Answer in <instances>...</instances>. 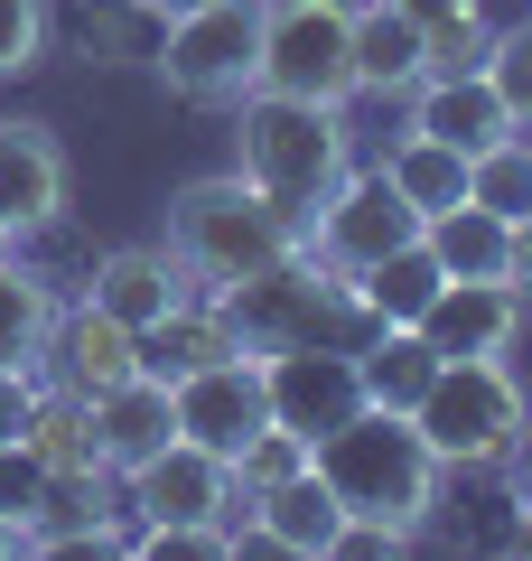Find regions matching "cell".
Masks as SVG:
<instances>
[{
	"mask_svg": "<svg viewBox=\"0 0 532 561\" xmlns=\"http://www.w3.org/2000/svg\"><path fill=\"white\" fill-rule=\"evenodd\" d=\"M38 375L57 383V393H84V402H94V393H113V383L140 375V328H122L113 309H94V300H66L57 328H47Z\"/></svg>",
	"mask_w": 532,
	"mask_h": 561,
	"instance_id": "cell-11",
	"label": "cell"
},
{
	"mask_svg": "<svg viewBox=\"0 0 532 561\" xmlns=\"http://www.w3.org/2000/svg\"><path fill=\"white\" fill-rule=\"evenodd\" d=\"M439 262H430V243H402V253H383V262H365L355 272V290H365V309H374L383 328H420V309L439 300Z\"/></svg>",
	"mask_w": 532,
	"mask_h": 561,
	"instance_id": "cell-26",
	"label": "cell"
},
{
	"mask_svg": "<svg viewBox=\"0 0 532 561\" xmlns=\"http://www.w3.org/2000/svg\"><path fill=\"white\" fill-rule=\"evenodd\" d=\"M243 524H253V542H271V552H290V561H327L346 505H336V486L317 478V468H299V478L262 486V496L243 505Z\"/></svg>",
	"mask_w": 532,
	"mask_h": 561,
	"instance_id": "cell-17",
	"label": "cell"
},
{
	"mask_svg": "<svg viewBox=\"0 0 532 561\" xmlns=\"http://www.w3.org/2000/svg\"><path fill=\"white\" fill-rule=\"evenodd\" d=\"M47 57V0H0V76H28Z\"/></svg>",
	"mask_w": 532,
	"mask_h": 561,
	"instance_id": "cell-31",
	"label": "cell"
},
{
	"mask_svg": "<svg viewBox=\"0 0 532 561\" xmlns=\"http://www.w3.org/2000/svg\"><path fill=\"white\" fill-rule=\"evenodd\" d=\"M262 375H271V421H290V431H336V421L355 412V356L346 346H280V356H262Z\"/></svg>",
	"mask_w": 532,
	"mask_h": 561,
	"instance_id": "cell-14",
	"label": "cell"
},
{
	"mask_svg": "<svg viewBox=\"0 0 532 561\" xmlns=\"http://www.w3.org/2000/svg\"><path fill=\"white\" fill-rule=\"evenodd\" d=\"M131 552L140 561H234L243 534L234 524H131Z\"/></svg>",
	"mask_w": 532,
	"mask_h": 561,
	"instance_id": "cell-29",
	"label": "cell"
},
{
	"mask_svg": "<svg viewBox=\"0 0 532 561\" xmlns=\"http://www.w3.org/2000/svg\"><path fill=\"white\" fill-rule=\"evenodd\" d=\"M234 169L271 206H290L309 225V206L355 169L346 103H299V94H243L234 103Z\"/></svg>",
	"mask_w": 532,
	"mask_h": 561,
	"instance_id": "cell-3",
	"label": "cell"
},
{
	"mask_svg": "<svg viewBox=\"0 0 532 561\" xmlns=\"http://www.w3.org/2000/svg\"><path fill=\"white\" fill-rule=\"evenodd\" d=\"M0 253H20V234H10V225H0Z\"/></svg>",
	"mask_w": 532,
	"mask_h": 561,
	"instance_id": "cell-39",
	"label": "cell"
},
{
	"mask_svg": "<svg viewBox=\"0 0 532 561\" xmlns=\"http://www.w3.org/2000/svg\"><path fill=\"white\" fill-rule=\"evenodd\" d=\"M253 66H262V0H197V10L159 20V84L177 103L234 113L253 94Z\"/></svg>",
	"mask_w": 532,
	"mask_h": 561,
	"instance_id": "cell-6",
	"label": "cell"
},
{
	"mask_svg": "<svg viewBox=\"0 0 532 561\" xmlns=\"http://www.w3.org/2000/svg\"><path fill=\"white\" fill-rule=\"evenodd\" d=\"M467 197L495 206L505 225L532 216V140H523V131H505L495 150H476V160H467Z\"/></svg>",
	"mask_w": 532,
	"mask_h": 561,
	"instance_id": "cell-28",
	"label": "cell"
},
{
	"mask_svg": "<svg viewBox=\"0 0 532 561\" xmlns=\"http://www.w3.org/2000/svg\"><path fill=\"white\" fill-rule=\"evenodd\" d=\"M317 478L336 486V505H346V515H383V524H412V534H420L449 468L430 459V440H420L412 412L355 402L336 431H317Z\"/></svg>",
	"mask_w": 532,
	"mask_h": 561,
	"instance_id": "cell-2",
	"label": "cell"
},
{
	"mask_svg": "<svg viewBox=\"0 0 532 561\" xmlns=\"http://www.w3.org/2000/svg\"><path fill=\"white\" fill-rule=\"evenodd\" d=\"M513 552H532V505H513Z\"/></svg>",
	"mask_w": 532,
	"mask_h": 561,
	"instance_id": "cell-38",
	"label": "cell"
},
{
	"mask_svg": "<svg viewBox=\"0 0 532 561\" xmlns=\"http://www.w3.org/2000/svg\"><path fill=\"white\" fill-rule=\"evenodd\" d=\"M383 179H393L420 216H439V206L467 197V150H449V140H430V131H412V122H402V140L383 150Z\"/></svg>",
	"mask_w": 532,
	"mask_h": 561,
	"instance_id": "cell-25",
	"label": "cell"
},
{
	"mask_svg": "<svg viewBox=\"0 0 532 561\" xmlns=\"http://www.w3.org/2000/svg\"><path fill=\"white\" fill-rule=\"evenodd\" d=\"M38 486H47V468L38 459H28V449L20 440H0V515H38Z\"/></svg>",
	"mask_w": 532,
	"mask_h": 561,
	"instance_id": "cell-32",
	"label": "cell"
},
{
	"mask_svg": "<svg viewBox=\"0 0 532 561\" xmlns=\"http://www.w3.org/2000/svg\"><path fill=\"white\" fill-rule=\"evenodd\" d=\"M412 421H420L439 468H505V449L523 440V421H532V393L505 356H439V375L412 402Z\"/></svg>",
	"mask_w": 532,
	"mask_h": 561,
	"instance_id": "cell-5",
	"label": "cell"
},
{
	"mask_svg": "<svg viewBox=\"0 0 532 561\" xmlns=\"http://www.w3.org/2000/svg\"><path fill=\"white\" fill-rule=\"evenodd\" d=\"M505 478H513V505H532V421H523V440L505 449Z\"/></svg>",
	"mask_w": 532,
	"mask_h": 561,
	"instance_id": "cell-35",
	"label": "cell"
},
{
	"mask_svg": "<svg viewBox=\"0 0 532 561\" xmlns=\"http://www.w3.org/2000/svg\"><path fill=\"white\" fill-rule=\"evenodd\" d=\"M430 76V47L402 20V0H355V94L412 103V84Z\"/></svg>",
	"mask_w": 532,
	"mask_h": 561,
	"instance_id": "cell-20",
	"label": "cell"
},
{
	"mask_svg": "<svg viewBox=\"0 0 532 561\" xmlns=\"http://www.w3.org/2000/svg\"><path fill=\"white\" fill-rule=\"evenodd\" d=\"M20 449L47 468V478H113V468H103L94 402H84V393H57V383H38V412H28Z\"/></svg>",
	"mask_w": 532,
	"mask_h": 561,
	"instance_id": "cell-21",
	"label": "cell"
},
{
	"mask_svg": "<svg viewBox=\"0 0 532 561\" xmlns=\"http://www.w3.org/2000/svg\"><path fill=\"white\" fill-rule=\"evenodd\" d=\"M523 309L532 300L513 280H439V300L420 309V337H430L439 356H513Z\"/></svg>",
	"mask_w": 532,
	"mask_h": 561,
	"instance_id": "cell-12",
	"label": "cell"
},
{
	"mask_svg": "<svg viewBox=\"0 0 532 561\" xmlns=\"http://www.w3.org/2000/svg\"><path fill=\"white\" fill-rule=\"evenodd\" d=\"M505 280L532 300V216H513V253H505Z\"/></svg>",
	"mask_w": 532,
	"mask_h": 561,
	"instance_id": "cell-34",
	"label": "cell"
},
{
	"mask_svg": "<svg viewBox=\"0 0 532 561\" xmlns=\"http://www.w3.org/2000/svg\"><path fill=\"white\" fill-rule=\"evenodd\" d=\"M224 468H234L243 505H253L262 486H280V478H299V468H317V440H309V431H290V421H262V431H253V440H243Z\"/></svg>",
	"mask_w": 532,
	"mask_h": 561,
	"instance_id": "cell-27",
	"label": "cell"
},
{
	"mask_svg": "<svg viewBox=\"0 0 532 561\" xmlns=\"http://www.w3.org/2000/svg\"><path fill=\"white\" fill-rule=\"evenodd\" d=\"M197 280L177 272V253L169 243H113V253H94V280H84V300L94 309H113L122 328H150V319H169L177 300H187Z\"/></svg>",
	"mask_w": 532,
	"mask_h": 561,
	"instance_id": "cell-16",
	"label": "cell"
},
{
	"mask_svg": "<svg viewBox=\"0 0 532 561\" xmlns=\"http://www.w3.org/2000/svg\"><path fill=\"white\" fill-rule=\"evenodd\" d=\"M420 243H430V262H439L449 280H505L513 225L495 216V206L458 197V206H439V216H420Z\"/></svg>",
	"mask_w": 532,
	"mask_h": 561,
	"instance_id": "cell-22",
	"label": "cell"
},
{
	"mask_svg": "<svg viewBox=\"0 0 532 561\" xmlns=\"http://www.w3.org/2000/svg\"><path fill=\"white\" fill-rule=\"evenodd\" d=\"M523 140H532V122H523Z\"/></svg>",
	"mask_w": 532,
	"mask_h": 561,
	"instance_id": "cell-40",
	"label": "cell"
},
{
	"mask_svg": "<svg viewBox=\"0 0 532 561\" xmlns=\"http://www.w3.org/2000/svg\"><path fill=\"white\" fill-rule=\"evenodd\" d=\"M177 253V272L197 280V290H224V280L262 272V262H280L299 243V216L290 206H271L243 169H216V179H187L169 197V234H159Z\"/></svg>",
	"mask_w": 532,
	"mask_h": 561,
	"instance_id": "cell-4",
	"label": "cell"
},
{
	"mask_svg": "<svg viewBox=\"0 0 532 561\" xmlns=\"http://www.w3.org/2000/svg\"><path fill=\"white\" fill-rule=\"evenodd\" d=\"M299 243H309L317 262H336V272H365V262L402 253V243H420V206L402 197L393 179H383V160H355L346 179L327 187V197L309 206V225H299Z\"/></svg>",
	"mask_w": 532,
	"mask_h": 561,
	"instance_id": "cell-8",
	"label": "cell"
},
{
	"mask_svg": "<svg viewBox=\"0 0 532 561\" xmlns=\"http://www.w3.org/2000/svg\"><path fill=\"white\" fill-rule=\"evenodd\" d=\"M430 375H439V346L420 328H374V337L355 346V393L383 402V412H412L430 393Z\"/></svg>",
	"mask_w": 532,
	"mask_h": 561,
	"instance_id": "cell-23",
	"label": "cell"
},
{
	"mask_svg": "<svg viewBox=\"0 0 532 561\" xmlns=\"http://www.w3.org/2000/svg\"><path fill=\"white\" fill-rule=\"evenodd\" d=\"M38 365H0V440H20L28 431V412H38Z\"/></svg>",
	"mask_w": 532,
	"mask_h": 561,
	"instance_id": "cell-33",
	"label": "cell"
},
{
	"mask_svg": "<svg viewBox=\"0 0 532 561\" xmlns=\"http://www.w3.org/2000/svg\"><path fill=\"white\" fill-rule=\"evenodd\" d=\"M57 280L28 272L20 253H0V365H38L47 356V328H57Z\"/></svg>",
	"mask_w": 532,
	"mask_h": 561,
	"instance_id": "cell-24",
	"label": "cell"
},
{
	"mask_svg": "<svg viewBox=\"0 0 532 561\" xmlns=\"http://www.w3.org/2000/svg\"><path fill=\"white\" fill-rule=\"evenodd\" d=\"M20 552H28V524H20V515H0V561H20Z\"/></svg>",
	"mask_w": 532,
	"mask_h": 561,
	"instance_id": "cell-36",
	"label": "cell"
},
{
	"mask_svg": "<svg viewBox=\"0 0 532 561\" xmlns=\"http://www.w3.org/2000/svg\"><path fill=\"white\" fill-rule=\"evenodd\" d=\"M140 20H177V10H197V0H131Z\"/></svg>",
	"mask_w": 532,
	"mask_h": 561,
	"instance_id": "cell-37",
	"label": "cell"
},
{
	"mask_svg": "<svg viewBox=\"0 0 532 561\" xmlns=\"http://www.w3.org/2000/svg\"><path fill=\"white\" fill-rule=\"evenodd\" d=\"M402 122H412V131H430V140H449V150H467V160H476V150H495L505 131H523V122H513V103L495 94L486 66H467V76H420Z\"/></svg>",
	"mask_w": 532,
	"mask_h": 561,
	"instance_id": "cell-15",
	"label": "cell"
},
{
	"mask_svg": "<svg viewBox=\"0 0 532 561\" xmlns=\"http://www.w3.org/2000/svg\"><path fill=\"white\" fill-rule=\"evenodd\" d=\"M122 515L131 524H234L243 534V486H234V468L216 449L169 440L140 468H122Z\"/></svg>",
	"mask_w": 532,
	"mask_h": 561,
	"instance_id": "cell-9",
	"label": "cell"
},
{
	"mask_svg": "<svg viewBox=\"0 0 532 561\" xmlns=\"http://www.w3.org/2000/svg\"><path fill=\"white\" fill-rule=\"evenodd\" d=\"M94 431H103V468H140L150 449H169L177 440V393H169V375H150L140 365L131 383H113V393H94Z\"/></svg>",
	"mask_w": 532,
	"mask_h": 561,
	"instance_id": "cell-18",
	"label": "cell"
},
{
	"mask_svg": "<svg viewBox=\"0 0 532 561\" xmlns=\"http://www.w3.org/2000/svg\"><path fill=\"white\" fill-rule=\"evenodd\" d=\"M0 225L10 234L66 225V150L47 122H0Z\"/></svg>",
	"mask_w": 532,
	"mask_h": 561,
	"instance_id": "cell-13",
	"label": "cell"
},
{
	"mask_svg": "<svg viewBox=\"0 0 532 561\" xmlns=\"http://www.w3.org/2000/svg\"><path fill=\"white\" fill-rule=\"evenodd\" d=\"M224 356H243V337H234V319H224L216 290H187L169 319L140 328V365L169 375V383H177V375H206V365H224Z\"/></svg>",
	"mask_w": 532,
	"mask_h": 561,
	"instance_id": "cell-19",
	"label": "cell"
},
{
	"mask_svg": "<svg viewBox=\"0 0 532 561\" xmlns=\"http://www.w3.org/2000/svg\"><path fill=\"white\" fill-rule=\"evenodd\" d=\"M486 76H495V94L513 103V122H532V20H523V28H495Z\"/></svg>",
	"mask_w": 532,
	"mask_h": 561,
	"instance_id": "cell-30",
	"label": "cell"
},
{
	"mask_svg": "<svg viewBox=\"0 0 532 561\" xmlns=\"http://www.w3.org/2000/svg\"><path fill=\"white\" fill-rule=\"evenodd\" d=\"M216 300H224V319H234V337L253 346V356H280V346H346L355 356V346L383 328L374 309H365V290H355L336 262H317L309 243H290L280 262L224 280Z\"/></svg>",
	"mask_w": 532,
	"mask_h": 561,
	"instance_id": "cell-1",
	"label": "cell"
},
{
	"mask_svg": "<svg viewBox=\"0 0 532 561\" xmlns=\"http://www.w3.org/2000/svg\"><path fill=\"white\" fill-rule=\"evenodd\" d=\"M169 393H177V440L216 449V459H234L262 421H271V375H262L253 346L224 356V365H206V375H177Z\"/></svg>",
	"mask_w": 532,
	"mask_h": 561,
	"instance_id": "cell-10",
	"label": "cell"
},
{
	"mask_svg": "<svg viewBox=\"0 0 532 561\" xmlns=\"http://www.w3.org/2000/svg\"><path fill=\"white\" fill-rule=\"evenodd\" d=\"M253 94L355 103V0H262Z\"/></svg>",
	"mask_w": 532,
	"mask_h": 561,
	"instance_id": "cell-7",
	"label": "cell"
}]
</instances>
